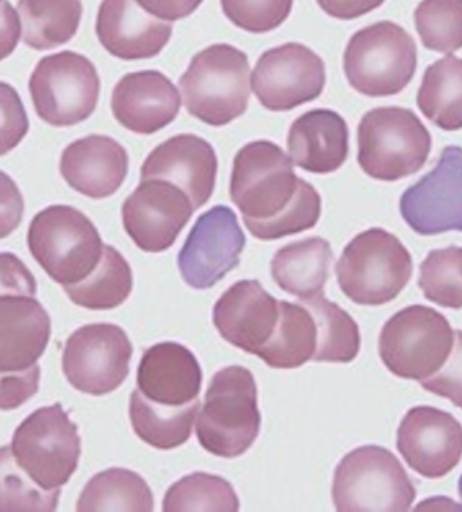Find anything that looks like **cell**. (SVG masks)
Masks as SVG:
<instances>
[{
	"mask_svg": "<svg viewBox=\"0 0 462 512\" xmlns=\"http://www.w3.org/2000/svg\"><path fill=\"white\" fill-rule=\"evenodd\" d=\"M240 500L229 481L210 473L195 472L172 484L165 494L164 512H236Z\"/></svg>",
	"mask_w": 462,
	"mask_h": 512,
	"instance_id": "obj_34",
	"label": "cell"
},
{
	"mask_svg": "<svg viewBox=\"0 0 462 512\" xmlns=\"http://www.w3.org/2000/svg\"><path fill=\"white\" fill-rule=\"evenodd\" d=\"M182 98L175 84L159 71L127 73L114 87L111 110L125 129L154 134L171 125L180 113Z\"/></svg>",
	"mask_w": 462,
	"mask_h": 512,
	"instance_id": "obj_20",
	"label": "cell"
},
{
	"mask_svg": "<svg viewBox=\"0 0 462 512\" xmlns=\"http://www.w3.org/2000/svg\"><path fill=\"white\" fill-rule=\"evenodd\" d=\"M279 309L276 329L257 357L271 368H300L313 360L317 350V323L302 303L279 300Z\"/></svg>",
	"mask_w": 462,
	"mask_h": 512,
	"instance_id": "obj_27",
	"label": "cell"
},
{
	"mask_svg": "<svg viewBox=\"0 0 462 512\" xmlns=\"http://www.w3.org/2000/svg\"><path fill=\"white\" fill-rule=\"evenodd\" d=\"M0 2H2V0H0Z\"/></svg>",
	"mask_w": 462,
	"mask_h": 512,
	"instance_id": "obj_49",
	"label": "cell"
},
{
	"mask_svg": "<svg viewBox=\"0 0 462 512\" xmlns=\"http://www.w3.org/2000/svg\"><path fill=\"white\" fill-rule=\"evenodd\" d=\"M287 148L303 171L327 175L338 171L349 156V127L333 110L307 111L292 122Z\"/></svg>",
	"mask_w": 462,
	"mask_h": 512,
	"instance_id": "obj_24",
	"label": "cell"
},
{
	"mask_svg": "<svg viewBox=\"0 0 462 512\" xmlns=\"http://www.w3.org/2000/svg\"><path fill=\"white\" fill-rule=\"evenodd\" d=\"M37 294V281L25 263L14 253H0V296Z\"/></svg>",
	"mask_w": 462,
	"mask_h": 512,
	"instance_id": "obj_43",
	"label": "cell"
},
{
	"mask_svg": "<svg viewBox=\"0 0 462 512\" xmlns=\"http://www.w3.org/2000/svg\"><path fill=\"white\" fill-rule=\"evenodd\" d=\"M11 452L26 475L46 491L67 484L79 465L82 440L60 403L38 408L17 427Z\"/></svg>",
	"mask_w": 462,
	"mask_h": 512,
	"instance_id": "obj_9",
	"label": "cell"
},
{
	"mask_svg": "<svg viewBox=\"0 0 462 512\" xmlns=\"http://www.w3.org/2000/svg\"><path fill=\"white\" fill-rule=\"evenodd\" d=\"M313 314L317 323V350L313 361L317 363L348 364L356 360L361 348L357 322L338 304L325 296L300 302Z\"/></svg>",
	"mask_w": 462,
	"mask_h": 512,
	"instance_id": "obj_33",
	"label": "cell"
},
{
	"mask_svg": "<svg viewBox=\"0 0 462 512\" xmlns=\"http://www.w3.org/2000/svg\"><path fill=\"white\" fill-rule=\"evenodd\" d=\"M203 373L190 349L177 342H161L142 354L137 387L150 402L183 407L198 399Z\"/></svg>",
	"mask_w": 462,
	"mask_h": 512,
	"instance_id": "obj_23",
	"label": "cell"
},
{
	"mask_svg": "<svg viewBox=\"0 0 462 512\" xmlns=\"http://www.w3.org/2000/svg\"><path fill=\"white\" fill-rule=\"evenodd\" d=\"M132 356L133 345L125 330L111 323H94L68 338L63 371L75 390L103 396L125 383Z\"/></svg>",
	"mask_w": 462,
	"mask_h": 512,
	"instance_id": "obj_12",
	"label": "cell"
},
{
	"mask_svg": "<svg viewBox=\"0 0 462 512\" xmlns=\"http://www.w3.org/2000/svg\"><path fill=\"white\" fill-rule=\"evenodd\" d=\"M223 14L245 32H272L290 17L294 0H221Z\"/></svg>",
	"mask_w": 462,
	"mask_h": 512,
	"instance_id": "obj_39",
	"label": "cell"
},
{
	"mask_svg": "<svg viewBox=\"0 0 462 512\" xmlns=\"http://www.w3.org/2000/svg\"><path fill=\"white\" fill-rule=\"evenodd\" d=\"M22 25L9 0L0 2V61L13 55L21 38Z\"/></svg>",
	"mask_w": 462,
	"mask_h": 512,
	"instance_id": "obj_46",
	"label": "cell"
},
{
	"mask_svg": "<svg viewBox=\"0 0 462 512\" xmlns=\"http://www.w3.org/2000/svg\"><path fill=\"white\" fill-rule=\"evenodd\" d=\"M60 172L73 190L87 198L105 199L122 187L129 155L114 138L91 134L64 149Z\"/></svg>",
	"mask_w": 462,
	"mask_h": 512,
	"instance_id": "obj_22",
	"label": "cell"
},
{
	"mask_svg": "<svg viewBox=\"0 0 462 512\" xmlns=\"http://www.w3.org/2000/svg\"><path fill=\"white\" fill-rule=\"evenodd\" d=\"M413 271L406 246L380 227L357 234L336 265L341 291L361 306H383L398 298Z\"/></svg>",
	"mask_w": 462,
	"mask_h": 512,
	"instance_id": "obj_3",
	"label": "cell"
},
{
	"mask_svg": "<svg viewBox=\"0 0 462 512\" xmlns=\"http://www.w3.org/2000/svg\"><path fill=\"white\" fill-rule=\"evenodd\" d=\"M48 311L30 296H0V372L25 371L49 344Z\"/></svg>",
	"mask_w": 462,
	"mask_h": 512,
	"instance_id": "obj_25",
	"label": "cell"
},
{
	"mask_svg": "<svg viewBox=\"0 0 462 512\" xmlns=\"http://www.w3.org/2000/svg\"><path fill=\"white\" fill-rule=\"evenodd\" d=\"M418 286L431 303L462 309V248L431 250L419 269Z\"/></svg>",
	"mask_w": 462,
	"mask_h": 512,
	"instance_id": "obj_36",
	"label": "cell"
},
{
	"mask_svg": "<svg viewBox=\"0 0 462 512\" xmlns=\"http://www.w3.org/2000/svg\"><path fill=\"white\" fill-rule=\"evenodd\" d=\"M61 490L46 491L15 461L11 446L0 448V512L56 511Z\"/></svg>",
	"mask_w": 462,
	"mask_h": 512,
	"instance_id": "obj_35",
	"label": "cell"
},
{
	"mask_svg": "<svg viewBox=\"0 0 462 512\" xmlns=\"http://www.w3.org/2000/svg\"><path fill=\"white\" fill-rule=\"evenodd\" d=\"M199 407L198 399L183 407L161 406L136 390L130 395L129 417L134 433L145 444L172 450L190 440Z\"/></svg>",
	"mask_w": 462,
	"mask_h": 512,
	"instance_id": "obj_28",
	"label": "cell"
},
{
	"mask_svg": "<svg viewBox=\"0 0 462 512\" xmlns=\"http://www.w3.org/2000/svg\"><path fill=\"white\" fill-rule=\"evenodd\" d=\"M319 7L330 17L352 21L379 9L385 0H317Z\"/></svg>",
	"mask_w": 462,
	"mask_h": 512,
	"instance_id": "obj_47",
	"label": "cell"
},
{
	"mask_svg": "<svg viewBox=\"0 0 462 512\" xmlns=\"http://www.w3.org/2000/svg\"><path fill=\"white\" fill-rule=\"evenodd\" d=\"M29 90L42 121L55 127L75 126L94 114L100 79L91 60L64 50L38 61Z\"/></svg>",
	"mask_w": 462,
	"mask_h": 512,
	"instance_id": "obj_11",
	"label": "cell"
},
{
	"mask_svg": "<svg viewBox=\"0 0 462 512\" xmlns=\"http://www.w3.org/2000/svg\"><path fill=\"white\" fill-rule=\"evenodd\" d=\"M396 446L413 471L442 479L460 464L462 425L440 408L414 407L400 422Z\"/></svg>",
	"mask_w": 462,
	"mask_h": 512,
	"instance_id": "obj_17",
	"label": "cell"
},
{
	"mask_svg": "<svg viewBox=\"0 0 462 512\" xmlns=\"http://www.w3.org/2000/svg\"><path fill=\"white\" fill-rule=\"evenodd\" d=\"M29 127L21 96L13 86L0 82V156L17 148L28 136Z\"/></svg>",
	"mask_w": 462,
	"mask_h": 512,
	"instance_id": "obj_40",
	"label": "cell"
},
{
	"mask_svg": "<svg viewBox=\"0 0 462 512\" xmlns=\"http://www.w3.org/2000/svg\"><path fill=\"white\" fill-rule=\"evenodd\" d=\"M246 238L236 213L215 206L198 218L184 242L177 264L180 275L195 290H209L240 265Z\"/></svg>",
	"mask_w": 462,
	"mask_h": 512,
	"instance_id": "obj_14",
	"label": "cell"
},
{
	"mask_svg": "<svg viewBox=\"0 0 462 512\" xmlns=\"http://www.w3.org/2000/svg\"><path fill=\"white\" fill-rule=\"evenodd\" d=\"M418 65L417 44L394 22L373 23L354 33L344 53L350 87L369 98L398 95L413 80Z\"/></svg>",
	"mask_w": 462,
	"mask_h": 512,
	"instance_id": "obj_7",
	"label": "cell"
},
{
	"mask_svg": "<svg viewBox=\"0 0 462 512\" xmlns=\"http://www.w3.org/2000/svg\"><path fill=\"white\" fill-rule=\"evenodd\" d=\"M325 63L302 44H284L264 52L250 76V87L264 109L290 111L322 95Z\"/></svg>",
	"mask_w": 462,
	"mask_h": 512,
	"instance_id": "obj_13",
	"label": "cell"
},
{
	"mask_svg": "<svg viewBox=\"0 0 462 512\" xmlns=\"http://www.w3.org/2000/svg\"><path fill=\"white\" fill-rule=\"evenodd\" d=\"M331 495L338 512H404L413 507L417 490L394 453L368 445L342 458Z\"/></svg>",
	"mask_w": 462,
	"mask_h": 512,
	"instance_id": "obj_6",
	"label": "cell"
},
{
	"mask_svg": "<svg viewBox=\"0 0 462 512\" xmlns=\"http://www.w3.org/2000/svg\"><path fill=\"white\" fill-rule=\"evenodd\" d=\"M414 19L426 49L453 53L462 48V0H422Z\"/></svg>",
	"mask_w": 462,
	"mask_h": 512,
	"instance_id": "obj_37",
	"label": "cell"
},
{
	"mask_svg": "<svg viewBox=\"0 0 462 512\" xmlns=\"http://www.w3.org/2000/svg\"><path fill=\"white\" fill-rule=\"evenodd\" d=\"M458 494H460V498L462 499V476L460 480H458Z\"/></svg>",
	"mask_w": 462,
	"mask_h": 512,
	"instance_id": "obj_48",
	"label": "cell"
},
{
	"mask_svg": "<svg viewBox=\"0 0 462 512\" xmlns=\"http://www.w3.org/2000/svg\"><path fill=\"white\" fill-rule=\"evenodd\" d=\"M357 161L380 182H398L425 167L431 136L414 111L379 107L368 111L357 129Z\"/></svg>",
	"mask_w": 462,
	"mask_h": 512,
	"instance_id": "obj_4",
	"label": "cell"
},
{
	"mask_svg": "<svg viewBox=\"0 0 462 512\" xmlns=\"http://www.w3.org/2000/svg\"><path fill=\"white\" fill-rule=\"evenodd\" d=\"M28 245L34 260L61 286L86 279L98 267L105 248L91 219L63 204L46 207L33 218Z\"/></svg>",
	"mask_w": 462,
	"mask_h": 512,
	"instance_id": "obj_5",
	"label": "cell"
},
{
	"mask_svg": "<svg viewBox=\"0 0 462 512\" xmlns=\"http://www.w3.org/2000/svg\"><path fill=\"white\" fill-rule=\"evenodd\" d=\"M260 427L253 373L240 365L215 373L196 421V437L202 448L217 457H240L252 448Z\"/></svg>",
	"mask_w": 462,
	"mask_h": 512,
	"instance_id": "obj_1",
	"label": "cell"
},
{
	"mask_svg": "<svg viewBox=\"0 0 462 512\" xmlns=\"http://www.w3.org/2000/svg\"><path fill=\"white\" fill-rule=\"evenodd\" d=\"M456 346L449 363L438 375L421 381L422 387L431 394L449 399L454 406L462 410V330L454 333Z\"/></svg>",
	"mask_w": 462,
	"mask_h": 512,
	"instance_id": "obj_42",
	"label": "cell"
},
{
	"mask_svg": "<svg viewBox=\"0 0 462 512\" xmlns=\"http://www.w3.org/2000/svg\"><path fill=\"white\" fill-rule=\"evenodd\" d=\"M64 291L73 303L84 309H117L132 294V268L117 249L105 245L98 267L80 283L64 286Z\"/></svg>",
	"mask_w": 462,
	"mask_h": 512,
	"instance_id": "obj_31",
	"label": "cell"
},
{
	"mask_svg": "<svg viewBox=\"0 0 462 512\" xmlns=\"http://www.w3.org/2000/svg\"><path fill=\"white\" fill-rule=\"evenodd\" d=\"M249 59L229 44H215L194 56L180 78L184 106L214 127L229 125L248 109Z\"/></svg>",
	"mask_w": 462,
	"mask_h": 512,
	"instance_id": "obj_2",
	"label": "cell"
},
{
	"mask_svg": "<svg viewBox=\"0 0 462 512\" xmlns=\"http://www.w3.org/2000/svg\"><path fill=\"white\" fill-rule=\"evenodd\" d=\"M136 2L142 10L153 17L167 22H176L194 14L203 0H136Z\"/></svg>",
	"mask_w": 462,
	"mask_h": 512,
	"instance_id": "obj_45",
	"label": "cell"
},
{
	"mask_svg": "<svg viewBox=\"0 0 462 512\" xmlns=\"http://www.w3.org/2000/svg\"><path fill=\"white\" fill-rule=\"evenodd\" d=\"M417 105L440 129H462V59L448 55L426 69Z\"/></svg>",
	"mask_w": 462,
	"mask_h": 512,
	"instance_id": "obj_30",
	"label": "cell"
},
{
	"mask_svg": "<svg viewBox=\"0 0 462 512\" xmlns=\"http://www.w3.org/2000/svg\"><path fill=\"white\" fill-rule=\"evenodd\" d=\"M333 260V250L323 238L291 242L273 256L272 279L287 294L300 300L313 299L323 295Z\"/></svg>",
	"mask_w": 462,
	"mask_h": 512,
	"instance_id": "obj_26",
	"label": "cell"
},
{
	"mask_svg": "<svg viewBox=\"0 0 462 512\" xmlns=\"http://www.w3.org/2000/svg\"><path fill=\"white\" fill-rule=\"evenodd\" d=\"M218 157L210 142L195 134H179L153 149L141 167V180L176 184L195 211L209 202L217 182Z\"/></svg>",
	"mask_w": 462,
	"mask_h": 512,
	"instance_id": "obj_18",
	"label": "cell"
},
{
	"mask_svg": "<svg viewBox=\"0 0 462 512\" xmlns=\"http://www.w3.org/2000/svg\"><path fill=\"white\" fill-rule=\"evenodd\" d=\"M195 213L191 199L176 184L161 179L141 180L125 200L122 221L127 236L148 253H161L175 245L177 237Z\"/></svg>",
	"mask_w": 462,
	"mask_h": 512,
	"instance_id": "obj_16",
	"label": "cell"
},
{
	"mask_svg": "<svg viewBox=\"0 0 462 512\" xmlns=\"http://www.w3.org/2000/svg\"><path fill=\"white\" fill-rule=\"evenodd\" d=\"M25 202L17 183L0 171V240L9 237L21 225Z\"/></svg>",
	"mask_w": 462,
	"mask_h": 512,
	"instance_id": "obj_44",
	"label": "cell"
},
{
	"mask_svg": "<svg viewBox=\"0 0 462 512\" xmlns=\"http://www.w3.org/2000/svg\"><path fill=\"white\" fill-rule=\"evenodd\" d=\"M23 42L34 50L68 44L79 30L82 0H18Z\"/></svg>",
	"mask_w": 462,
	"mask_h": 512,
	"instance_id": "obj_29",
	"label": "cell"
},
{
	"mask_svg": "<svg viewBox=\"0 0 462 512\" xmlns=\"http://www.w3.org/2000/svg\"><path fill=\"white\" fill-rule=\"evenodd\" d=\"M279 314V300L259 280H241L217 300L213 322L223 340L257 356L272 337Z\"/></svg>",
	"mask_w": 462,
	"mask_h": 512,
	"instance_id": "obj_19",
	"label": "cell"
},
{
	"mask_svg": "<svg viewBox=\"0 0 462 512\" xmlns=\"http://www.w3.org/2000/svg\"><path fill=\"white\" fill-rule=\"evenodd\" d=\"M453 344L454 331L448 319L431 307L414 304L385 323L379 353L392 375L423 381L444 367Z\"/></svg>",
	"mask_w": 462,
	"mask_h": 512,
	"instance_id": "obj_8",
	"label": "cell"
},
{
	"mask_svg": "<svg viewBox=\"0 0 462 512\" xmlns=\"http://www.w3.org/2000/svg\"><path fill=\"white\" fill-rule=\"evenodd\" d=\"M76 510L150 512L154 510L153 494L138 473L111 468L88 481Z\"/></svg>",
	"mask_w": 462,
	"mask_h": 512,
	"instance_id": "obj_32",
	"label": "cell"
},
{
	"mask_svg": "<svg viewBox=\"0 0 462 512\" xmlns=\"http://www.w3.org/2000/svg\"><path fill=\"white\" fill-rule=\"evenodd\" d=\"M322 213V199L306 180H299V190L287 211L269 221L244 219L250 234L261 241L280 240L313 229Z\"/></svg>",
	"mask_w": 462,
	"mask_h": 512,
	"instance_id": "obj_38",
	"label": "cell"
},
{
	"mask_svg": "<svg viewBox=\"0 0 462 512\" xmlns=\"http://www.w3.org/2000/svg\"><path fill=\"white\" fill-rule=\"evenodd\" d=\"M95 29L103 48L125 61L160 55L173 32L171 22L146 13L134 0H102Z\"/></svg>",
	"mask_w": 462,
	"mask_h": 512,
	"instance_id": "obj_21",
	"label": "cell"
},
{
	"mask_svg": "<svg viewBox=\"0 0 462 512\" xmlns=\"http://www.w3.org/2000/svg\"><path fill=\"white\" fill-rule=\"evenodd\" d=\"M290 156L271 141L249 142L234 157L230 199L244 219L269 221L287 211L299 190Z\"/></svg>",
	"mask_w": 462,
	"mask_h": 512,
	"instance_id": "obj_10",
	"label": "cell"
},
{
	"mask_svg": "<svg viewBox=\"0 0 462 512\" xmlns=\"http://www.w3.org/2000/svg\"><path fill=\"white\" fill-rule=\"evenodd\" d=\"M40 377L38 364L25 371L0 372V410H15L32 399L40 388Z\"/></svg>",
	"mask_w": 462,
	"mask_h": 512,
	"instance_id": "obj_41",
	"label": "cell"
},
{
	"mask_svg": "<svg viewBox=\"0 0 462 512\" xmlns=\"http://www.w3.org/2000/svg\"><path fill=\"white\" fill-rule=\"evenodd\" d=\"M400 214L421 236L462 232L460 146H446L433 171L403 192Z\"/></svg>",
	"mask_w": 462,
	"mask_h": 512,
	"instance_id": "obj_15",
	"label": "cell"
}]
</instances>
